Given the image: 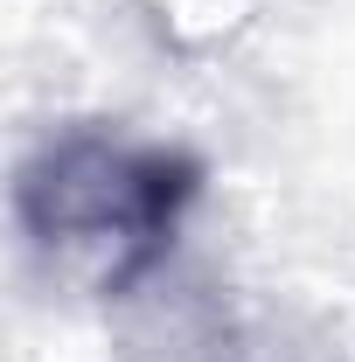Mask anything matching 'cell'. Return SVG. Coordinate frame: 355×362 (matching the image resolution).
I'll return each instance as SVG.
<instances>
[{"mask_svg":"<svg viewBox=\"0 0 355 362\" xmlns=\"http://www.w3.org/2000/svg\"><path fill=\"white\" fill-rule=\"evenodd\" d=\"M195 188H202V168L188 153L77 126V133L42 139L21 160L14 216L42 258L84 272L98 293H126L175 244Z\"/></svg>","mask_w":355,"mask_h":362,"instance_id":"1","label":"cell"}]
</instances>
